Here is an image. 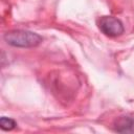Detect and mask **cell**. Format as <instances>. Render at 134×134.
I'll use <instances>...</instances> for the list:
<instances>
[{"label":"cell","mask_w":134,"mask_h":134,"mask_svg":"<svg viewBox=\"0 0 134 134\" xmlns=\"http://www.w3.org/2000/svg\"><path fill=\"white\" fill-rule=\"evenodd\" d=\"M42 37L36 32L23 29L9 30L4 35V41L13 46L18 48H30L36 47L42 42Z\"/></svg>","instance_id":"obj_1"},{"label":"cell","mask_w":134,"mask_h":134,"mask_svg":"<svg viewBox=\"0 0 134 134\" xmlns=\"http://www.w3.org/2000/svg\"><path fill=\"white\" fill-rule=\"evenodd\" d=\"M97 25L99 30L107 37L115 38L120 36L125 31L122 22L112 16H103L98 19Z\"/></svg>","instance_id":"obj_2"},{"label":"cell","mask_w":134,"mask_h":134,"mask_svg":"<svg viewBox=\"0 0 134 134\" xmlns=\"http://www.w3.org/2000/svg\"><path fill=\"white\" fill-rule=\"evenodd\" d=\"M113 129L119 133H134V118L129 116H120L114 120Z\"/></svg>","instance_id":"obj_3"},{"label":"cell","mask_w":134,"mask_h":134,"mask_svg":"<svg viewBox=\"0 0 134 134\" xmlns=\"http://www.w3.org/2000/svg\"><path fill=\"white\" fill-rule=\"evenodd\" d=\"M16 126H17V122L13 118L5 117V116H2L0 118V128L4 131H10L15 129Z\"/></svg>","instance_id":"obj_4"}]
</instances>
